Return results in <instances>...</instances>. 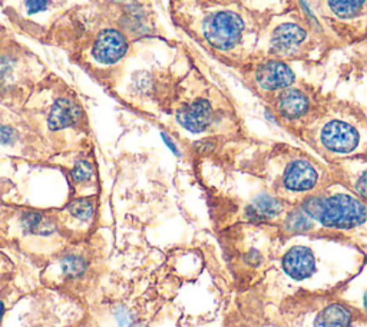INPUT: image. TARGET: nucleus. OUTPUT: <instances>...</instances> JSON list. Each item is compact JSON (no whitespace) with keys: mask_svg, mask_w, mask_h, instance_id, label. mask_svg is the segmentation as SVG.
<instances>
[{"mask_svg":"<svg viewBox=\"0 0 367 327\" xmlns=\"http://www.w3.org/2000/svg\"><path fill=\"white\" fill-rule=\"evenodd\" d=\"M244 26L241 13L222 3H206V10L201 17L202 36L220 51L234 49L243 39Z\"/></svg>","mask_w":367,"mask_h":327,"instance_id":"1","label":"nucleus"},{"mask_svg":"<svg viewBox=\"0 0 367 327\" xmlns=\"http://www.w3.org/2000/svg\"><path fill=\"white\" fill-rule=\"evenodd\" d=\"M304 212L323 226L334 228H353L366 220V206L348 194L313 197L306 201Z\"/></svg>","mask_w":367,"mask_h":327,"instance_id":"2","label":"nucleus"},{"mask_svg":"<svg viewBox=\"0 0 367 327\" xmlns=\"http://www.w3.org/2000/svg\"><path fill=\"white\" fill-rule=\"evenodd\" d=\"M320 140L329 151L348 154L357 146L359 133L354 126L348 122L332 121L325 125Z\"/></svg>","mask_w":367,"mask_h":327,"instance_id":"3","label":"nucleus"},{"mask_svg":"<svg viewBox=\"0 0 367 327\" xmlns=\"http://www.w3.org/2000/svg\"><path fill=\"white\" fill-rule=\"evenodd\" d=\"M128 52V40L118 31L102 32L92 49V56L102 65H112L120 62Z\"/></svg>","mask_w":367,"mask_h":327,"instance_id":"4","label":"nucleus"},{"mask_svg":"<svg viewBox=\"0 0 367 327\" xmlns=\"http://www.w3.org/2000/svg\"><path fill=\"white\" fill-rule=\"evenodd\" d=\"M307 39V31L294 22L279 25L271 35L270 48L274 53L286 56L298 51Z\"/></svg>","mask_w":367,"mask_h":327,"instance_id":"5","label":"nucleus"},{"mask_svg":"<svg viewBox=\"0 0 367 327\" xmlns=\"http://www.w3.org/2000/svg\"><path fill=\"white\" fill-rule=\"evenodd\" d=\"M256 82L264 91L286 90L294 82V74L288 65L280 60H267L257 68Z\"/></svg>","mask_w":367,"mask_h":327,"instance_id":"6","label":"nucleus"},{"mask_svg":"<svg viewBox=\"0 0 367 327\" xmlns=\"http://www.w3.org/2000/svg\"><path fill=\"white\" fill-rule=\"evenodd\" d=\"M178 122L190 133L198 134L206 129L213 121V109L206 101H197L184 106L177 115Z\"/></svg>","mask_w":367,"mask_h":327,"instance_id":"7","label":"nucleus"},{"mask_svg":"<svg viewBox=\"0 0 367 327\" xmlns=\"http://www.w3.org/2000/svg\"><path fill=\"white\" fill-rule=\"evenodd\" d=\"M318 180L316 168L304 160L293 161L284 174V185L290 191L304 192L311 190Z\"/></svg>","mask_w":367,"mask_h":327,"instance_id":"8","label":"nucleus"},{"mask_svg":"<svg viewBox=\"0 0 367 327\" xmlns=\"http://www.w3.org/2000/svg\"><path fill=\"white\" fill-rule=\"evenodd\" d=\"M283 267L290 277L295 280H304L314 273L316 261L313 253L307 247L295 246L284 255Z\"/></svg>","mask_w":367,"mask_h":327,"instance_id":"9","label":"nucleus"},{"mask_svg":"<svg viewBox=\"0 0 367 327\" xmlns=\"http://www.w3.org/2000/svg\"><path fill=\"white\" fill-rule=\"evenodd\" d=\"M277 105H279L280 114L284 118L295 119L307 112V109L310 106V101L304 92L298 91V90L286 88L280 94Z\"/></svg>","mask_w":367,"mask_h":327,"instance_id":"10","label":"nucleus"},{"mask_svg":"<svg viewBox=\"0 0 367 327\" xmlns=\"http://www.w3.org/2000/svg\"><path fill=\"white\" fill-rule=\"evenodd\" d=\"M81 118V109L76 103L69 99H59L51 109L49 114V128L51 129H62L75 125Z\"/></svg>","mask_w":367,"mask_h":327,"instance_id":"11","label":"nucleus"},{"mask_svg":"<svg viewBox=\"0 0 367 327\" xmlns=\"http://www.w3.org/2000/svg\"><path fill=\"white\" fill-rule=\"evenodd\" d=\"M326 10L339 20H349L364 15L366 0H323Z\"/></svg>","mask_w":367,"mask_h":327,"instance_id":"12","label":"nucleus"},{"mask_svg":"<svg viewBox=\"0 0 367 327\" xmlns=\"http://www.w3.org/2000/svg\"><path fill=\"white\" fill-rule=\"evenodd\" d=\"M352 313L340 304H330L316 319V327H349Z\"/></svg>","mask_w":367,"mask_h":327,"instance_id":"13","label":"nucleus"},{"mask_svg":"<svg viewBox=\"0 0 367 327\" xmlns=\"http://www.w3.org/2000/svg\"><path fill=\"white\" fill-rule=\"evenodd\" d=\"M280 211H282V204L277 200L270 197V195H260V197H257L248 207L247 214L251 220L263 221L280 214Z\"/></svg>","mask_w":367,"mask_h":327,"instance_id":"14","label":"nucleus"},{"mask_svg":"<svg viewBox=\"0 0 367 327\" xmlns=\"http://www.w3.org/2000/svg\"><path fill=\"white\" fill-rule=\"evenodd\" d=\"M22 224L28 233H40V234H49L54 231V226L48 221H44V218L38 212H28L22 218Z\"/></svg>","mask_w":367,"mask_h":327,"instance_id":"15","label":"nucleus"},{"mask_svg":"<svg viewBox=\"0 0 367 327\" xmlns=\"http://www.w3.org/2000/svg\"><path fill=\"white\" fill-rule=\"evenodd\" d=\"M286 224H287V228L294 233H302V231H307L311 228V220L304 211L291 212L287 217Z\"/></svg>","mask_w":367,"mask_h":327,"instance_id":"16","label":"nucleus"},{"mask_svg":"<svg viewBox=\"0 0 367 327\" xmlns=\"http://www.w3.org/2000/svg\"><path fill=\"white\" fill-rule=\"evenodd\" d=\"M86 269L85 260L78 255H69L62 260V270L67 277H78Z\"/></svg>","mask_w":367,"mask_h":327,"instance_id":"17","label":"nucleus"},{"mask_svg":"<svg viewBox=\"0 0 367 327\" xmlns=\"http://www.w3.org/2000/svg\"><path fill=\"white\" fill-rule=\"evenodd\" d=\"M69 212L81 221H86L94 214V204L90 200H76L69 206Z\"/></svg>","mask_w":367,"mask_h":327,"instance_id":"18","label":"nucleus"},{"mask_svg":"<svg viewBox=\"0 0 367 327\" xmlns=\"http://www.w3.org/2000/svg\"><path fill=\"white\" fill-rule=\"evenodd\" d=\"M92 176H94V168H92V165L88 161L81 160V161H78L75 164V167L72 169V178L76 183L90 181L92 180Z\"/></svg>","mask_w":367,"mask_h":327,"instance_id":"19","label":"nucleus"},{"mask_svg":"<svg viewBox=\"0 0 367 327\" xmlns=\"http://www.w3.org/2000/svg\"><path fill=\"white\" fill-rule=\"evenodd\" d=\"M23 3L29 15H38L49 8L51 0H23Z\"/></svg>","mask_w":367,"mask_h":327,"instance_id":"20","label":"nucleus"},{"mask_svg":"<svg viewBox=\"0 0 367 327\" xmlns=\"http://www.w3.org/2000/svg\"><path fill=\"white\" fill-rule=\"evenodd\" d=\"M16 140L15 131L10 126H0V144L10 145Z\"/></svg>","mask_w":367,"mask_h":327,"instance_id":"21","label":"nucleus"},{"mask_svg":"<svg viewBox=\"0 0 367 327\" xmlns=\"http://www.w3.org/2000/svg\"><path fill=\"white\" fill-rule=\"evenodd\" d=\"M163 138H164V140L167 141V144L170 145V148H171V149H172V151L175 152V154H178V149L175 148V145H174V142H172V141H171V140H170V138H168V137H167L165 134H163Z\"/></svg>","mask_w":367,"mask_h":327,"instance_id":"22","label":"nucleus"},{"mask_svg":"<svg viewBox=\"0 0 367 327\" xmlns=\"http://www.w3.org/2000/svg\"><path fill=\"white\" fill-rule=\"evenodd\" d=\"M2 315H3V304L0 301V317H2Z\"/></svg>","mask_w":367,"mask_h":327,"instance_id":"23","label":"nucleus"}]
</instances>
